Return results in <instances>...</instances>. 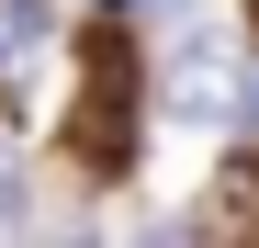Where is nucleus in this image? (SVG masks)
I'll return each mask as SVG.
<instances>
[{
  "label": "nucleus",
  "instance_id": "obj_1",
  "mask_svg": "<svg viewBox=\"0 0 259 248\" xmlns=\"http://www.w3.org/2000/svg\"><path fill=\"white\" fill-rule=\"evenodd\" d=\"M124 147H136V57H124V34H91V91H79V158H91V170H124Z\"/></svg>",
  "mask_w": 259,
  "mask_h": 248
},
{
  "label": "nucleus",
  "instance_id": "obj_2",
  "mask_svg": "<svg viewBox=\"0 0 259 248\" xmlns=\"http://www.w3.org/2000/svg\"><path fill=\"white\" fill-rule=\"evenodd\" d=\"M214 68H226L214 46H181V57H169V79H158V113H181V124H214V113H226V79H214Z\"/></svg>",
  "mask_w": 259,
  "mask_h": 248
},
{
  "label": "nucleus",
  "instance_id": "obj_3",
  "mask_svg": "<svg viewBox=\"0 0 259 248\" xmlns=\"http://www.w3.org/2000/svg\"><path fill=\"white\" fill-rule=\"evenodd\" d=\"M23 226H34V181H23V158L0 147V248H23Z\"/></svg>",
  "mask_w": 259,
  "mask_h": 248
},
{
  "label": "nucleus",
  "instance_id": "obj_4",
  "mask_svg": "<svg viewBox=\"0 0 259 248\" xmlns=\"http://www.w3.org/2000/svg\"><path fill=\"white\" fill-rule=\"evenodd\" d=\"M0 12H12V23H34V0H0Z\"/></svg>",
  "mask_w": 259,
  "mask_h": 248
},
{
  "label": "nucleus",
  "instance_id": "obj_5",
  "mask_svg": "<svg viewBox=\"0 0 259 248\" xmlns=\"http://www.w3.org/2000/svg\"><path fill=\"white\" fill-rule=\"evenodd\" d=\"M147 248H181V237H147Z\"/></svg>",
  "mask_w": 259,
  "mask_h": 248
}]
</instances>
